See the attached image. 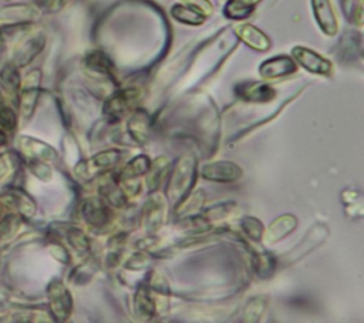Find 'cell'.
Masks as SVG:
<instances>
[{
	"instance_id": "6da1fadb",
	"label": "cell",
	"mask_w": 364,
	"mask_h": 323,
	"mask_svg": "<svg viewBox=\"0 0 364 323\" xmlns=\"http://www.w3.org/2000/svg\"><path fill=\"white\" fill-rule=\"evenodd\" d=\"M196 176V159L192 155L181 157L169 172L166 195L173 205H178L189 192Z\"/></svg>"
},
{
	"instance_id": "7a4b0ae2",
	"label": "cell",
	"mask_w": 364,
	"mask_h": 323,
	"mask_svg": "<svg viewBox=\"0 0 364 323\" xmlns=\"http://www.w3.org/2000/svg\"><path fill=\"white\" fill-rule=\"evenodd\" d=\"M141 98L138 88H124L115 91L104 104V112L111 120H121L136 107Z\"/></svg>"
},
{
	"instance_id": "3957f363",
	"label": "cell",
	"mask_w": 364,
	"mask_h": 323,
	"mask_svg": "<svg viewBox=\"0 0 364 323\" xmlns=\"http://www.w3.org/2000/svg\"><path fill=\"white\" fill-rule=\"evenodd\" d=\"M291 58L296 61V64L301 65L304 70L313 74L324 77H330L333 74V63L310 48L296 46L291 50Z\"/></svg>"
},
{
	"instance_id": "277c9868",
	"label": "cell",
	"mask_w": 364,
	"mask_h": 323,
	"mask_svg": "<svg viewBox=\"0 0 364 323\" xmlns=\"http://www.w3.org/2000/svg\"><path fill=\"white\" fill-rule=\"evenodd\" d=\"M297 71L296 61L289 55H276L264 60L259 67V74L263 80H277L291 75Z\"/></svg>"
},
{
	"instance_id": "5b68a950",
	"label": "cell",
	"mask_w": 364,
	"mask_h": 323,
	"mask_svg": "<svg viewBox=\"0 0 364 323\" xmlns=\"http://www.w3.org/2000/svg\"><path fill=\"white\" fill-rule=\"evenodd\" d=\"M200 175L206 181L213 182H235L242 176V169L239 165L230 161H216L209 162L202 166Z\"/></svg>"
},
{
	"instance_id": "8992f818",
	"label": "cell",
	"mask_w": 364,
	"mask_h": 323,
	"mask_svg": "<svg viewBox=\"0 0 364 323\" xmlns=\"http://www.w3.org/2000/svg\"><path fill=\"white\" fill-rule=\"evenodd\" d=\"M84 67L88 71V74L97 78L98 81H115L114 65L108 55L102 51H91L84 60Z\"/></svg>"
},
{
	"instance_id": "52a82bcc",
	"label": "cell",
	"mask_w": 364,
	"mask_h": 323,
	"mask_svg": "<svg viewBox=\"0 0 364 323\" xmlns=\"http://www.w3.org/2000/svg\"><path fill=\"white\" fill-rule=\"evenodd\" d=\"M233 31L240 41H243L247 47L256 51H267L272 46L270 38L253 24L239 23L237 26H235Z\"/></svg>"
},
{
	"instance_id": "ba28073f",
	"label": "cell",
	"mask_w": 364,
	"mask_h": 323,
	"mask_svg": "<svg viewBox=\"0 0 364 323\" xmlns=\"http://www.w3.org/2000/svg\"><path fill=\"white\" fill-rule=\"evenodd\" d=\"M48 297H50V306L54 316L60 320L67 319L71 313L73 300L65 286L61 285L60 282L51 283L48 287Z\"/></svg>"
},
{
	"instance_id": "9c48e42d",
	"label": "cell",
	"mask_w": 364,
	"mask_h": 323,
	"mask_svg": "<svg viewBox=\"0 0 364 323\" xmlns=\"http://www.w3.org/2000/svg\"><path fill=\"white\" fill-rule=\"evenodd\" d=\"M311 7L321 31L326 36L337 34L338 23L330 0H311Z\"/></svg>"
},
{
	"instance_id": "30bf717a",
	"label": "cell",
	"mask_w": 364,
	"mask_h": 323,
	"mask_svg": "<svg viewBox=\"0 0 364 323\" xmlns=\"http://www.w3.org/2000/svg\"><path fill=\"white\" fill-rule=\"evenodd\" d=\"M236 92L239 98L247 102H267L274 97V90L269 84L259 81L243 83L237 87Z\"/></svg>"
},
{
	"instance_id": "8fae6325",
	"label": "cell",
	"mask_w": 364,
	"mask_h": 323,
	"mask_svg": "<svg viewBox=\"0 0 364 323\" xmlns=\"http://www.w3.org/2000/svg\"><path fill=\"white\" fill-rule=\"evenodd\" d=\"M122 155L124 154L118 149H107L104 152H100L87 162V166L84 168V174L94 175L97 172L111 169L119 164V161L122 159Z\"/></svg>"
},
{
	"instance_id": "7c38bea8",
	"label": "cell",
	"mask_w": 364,
	"mask_h": 323,
	"mask_svg": "<svg viewBox=\"0 0 364 323\" xmlns=\"http://www.w3.org/2000/svg\"><path fill=\"white\" fill-rule=\"evenodd\" d=\"M145 228L149 232H155L161 228L165 218V201L161 195H154L145 205L144 211Z\"/></svg>"
},
{
	"instance_id": "4fadbf2b",
	"label": "cell",
	"mask_w": 364,
	"mask_h": 323,
	"mask_svg": "<svg viewBox=\"0 0 364 323\" xmlns=\"http://www.w3.org/2000/svg\"><path fill=\"white\" fill-rule=\"evenodd\" d=\"M84 218L94 226H104L109 221V209L102 198H92L84 203Z\"/></svg>"
},
{
	"instance_id": "5bb4252c",
	"label": "cell",
	"mask_w": 364,
	"mask_h": 323,
	"mask_svg": "<svg viewBox=\"0 0 364 323\" xmlns=\"http://www.w3.org/2000/svg\"><path fill=\"white\" fill-rule=\"evenodd\" d=\"M127 129L135 142L144 145L148 141V135H149L148 114L144 110H135L128 121Z\"/></svg>"
},
{
	"instance_id": "9a60e30c",
	"label": "cell",
	"mask_w": 364,
	"mask_h": 323,
	"mask_svg": "<svg viewBox=\"0 0 364 323\" xmlns=\"http://www.w3.org/2000/svg\"><path fill=\"white\" fill-rule=\"evenodd\" d=\"M297 226V219L293 215H282L276 221L270 223L266 231V240L269 243H274L289 235Z\"/></svg>"
},
{
	"instance_id": "2e32d148",
	"label": "cell",
	"mask_w": 364,
	"mask_h": 323,
	"mask_svg": "<svg viewBox=\"0 0 364 323\" xmlns=\"http://www.w3.org/2000/svg\"><path fill=\"white\" fill-rule=\"evenodd\" d=\"M262 0H228L223 14L230 20H243L249 17Z\"/></svg>"
},
{
	"instance_id": "e0dca14e",
	"label": "cell",
	"mask_w": 364,
	"mask_h": 323,
	"mask_svg": "<svg viewBox=\"0 0 364 323\" xmlns=\"http://www.w3.org/2000/svg\"><path fill=\"white\" fill-rule=\"evenodd\" d=\"M205 192L202 189H198L196 192H189L179 203L176 208V212L182 218H192L195 216L203 206L205 202Z\"/></svg>"
},
{
	"instance_id": "ac0fdd59",
	"label": "cell",
	"mask_w": 364,
	"mask_h": 323,
	"mask_svg": "<svg viewBox=\"0 0 364 323\" xmlns=\"http://www.w3.org/2000/svg\"><path fill=\"white\" fill-rule=\"evenodd\" d=\"M44 43L46 41H44L43 36H36V37L30 38L28 41H26L16 54V64H18V65L27 64L43 50Z\"/></svg>"
},
{
	"instance_id": "d6986e66",
	"label": "cell",
	"mask_w": 364,
	"mask_h": 323,
	"mask_svg": "<svg viewBox=\"0 0 364 323\" xmlns=\"http://www.w3.org/2000/svg\"><path fill=\"white\" fill-rule=\"evenodd\" d=\"M171 16L183 24H189V26H200L205 23L206 17L202 16L200 13L195 11L193 9L185 6V4H173L171 9Z\"/></svg>"
},
{
	"instance_id": "ffe728a7",
	"label": "cell",
	"mask_w": 364,
	"mask_h": 323,
	"mask_svg": "<svg viewBox=\"0 0 364 323\" xmlns=\"http://www.w3.org/2000/svg\"><path fill=\"white\" fill-rule=\"evenodd\" d=\"M169 171V161L166 158H156L146 172V185L151 191H155L162 178L168 174Z\"/></svg>"
},
{
	"instance_id": "44dd1931",
	"label": "cell",
	"mask_w": 364,
	"mask_h": 323,
	"mask_svg": "<svg viewBox=\"0 0 364 323\" xmlns=\"http://www.w3.org/2000/svg\"><path fill=\"white\" fill-rule=\"evenodd\" d=\"M135 312L142 319H149L154 316L155 303L149 295V289L146 286H141L135 295Z\"/></svg>"
},
{
	"instance_id": "7402d4cb",
	"label": "cell",
	"mask_w": 364,
	"mask_h": 323,
	"mask_svg": "<svg viewBox=\"0 0 364 323\" xmlns=\"http://www.w3.org/2000/svg\"><path fill=\"white\" fill-rule=\"evenodd\" d=\"M149 165H151V161L146 155H138L124 166L121 176L139 178L141 175H145L148 172Z\"/></svg>"
},
{
	"instance_id": "603a6c76",
	"label": "cell",
	"mask_w": 364,
	"mask_h": 323,
	"mask_svg": "<svg viewBox=\"0 0 364 323\" xmlns=\"http://www.w3.org/2000/svg\"><path fill=\"white\" fill-rule=\"evenodd\" d=\"M242 229L246 233V236L250 238L255 242H259L263 238V226H262L260 221H257L256 218H252V216L243 218L242 219Z\"/></svg>"
},
{
	"instance_id": "cb8c5ba5",
	"label": "cell",
	"mask_w": 364,
	"mask_h": 323,
	"mask_svg": "<svg viewBox=\"0 0 364 323\" xmlns=\"http://www.w3.org/2000/svg\"><path fill=\"white\" fill-rule=\"evenodd\" d=\"M1 84H3V90L7 94H16L17 88H18V74L16 71L14 67L7 65L4 67V70L1 71Z\"/></svg>"
},
{
	"instance_id": "d4e9b609",
	"label": "cell",
	"mask_w": 364,
	"mask_h": 323,
	"mask_svg": "<svg viewBox=\"0 0 364 323\" xmlns=\"http://www.w3.org/2000/svg\"><path fill=\"white\" fill-rule=\"evenodd\" d=\"M344 13L350 21L361 26L363 23V4L361 0H344Z\"/></svg>"
},
{
	"instance_id": "484cf974",
	"label": "cell",
	"mask_w": 364,
	"mask_h": 323,
	"mask_svg": "<svg viewBox=\"0 0 364 323\" xmlns=\"http://www.w3.org/2000/svg\"><path fill=\"white\" fill-rule=\"evenodd\" d=\"M274 258H272L269 253L260 252L255 255V269L260 276H264L267 272H272L274 268Z\"/></svg>"
},
{
	"instance_id": "4316f807",
	"label": "cell",
	"mask_w": 364,
	"mask_h": 323,
	"mask_svg": "<svg viewBox=\"0 0 364 323\" xmlns=\"http://www.w3.org/2000/svg\"><path fill=\"white\" fill-rule=\"evenodd\" d=\"M264 309H266V303H264V300L262 297L252 299L249 302V305L246 306V310H245L246 320H252V322L259 320V317L263 314Z\"/></svg>"
},
{
	"instance_id": "83f0119b",
	"label": "cell",
	"mask_w": 364,
	"mask_h": 323,
	"mask_svg": "<svg viewBox=\"0 0 364 323\" xmlns=\"http://www.w3.org/2000/svg\"><path fill=\"white\" fill-rule=\"evenodd\" d=\"M181 3L193 9L195 11L200 13L205 17H209L213 13V6L209 0H181Z\"/></svg>"
},
{
	"instance_id": "f1b7e54d",
	"label": "cell",
	"mask_w": 364,
	"mask_h": 323,
	"mask_svg": "<svg viewBox=\"0 0 364 323\" xmlns=\"http://www.w3.org/2000/svg\"><path fill=\"white\" fill-rule=\"evenodd\" d=\"M68 1H71V0H37V4L41 9L53 13V11H58L60 9H63Z\"/></svg>"
},
{
	"instance_id": "f546056e",
	"label": "cell",
	"mask_w": 364,
	"mask_h": 323,
	"mask_svg": "<svg viewBox=\"0 0 364 323\" xmlns=\"http://www.w3.org/2000/svg\"><path fill=\"white\" fill-rule=\"evenodd\" d=\"M219 1H220V3H225V1H228V0H219Z\"/></svg>"
}]
</instances>
